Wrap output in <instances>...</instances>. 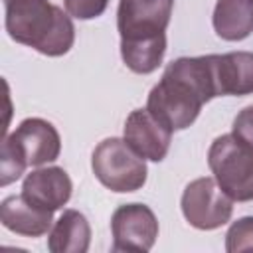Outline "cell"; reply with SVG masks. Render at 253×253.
Returning <instances> with one entry per match:
<instances>
[{
	"label": "cell",
	"instance_id": "277c9868",
	"mask_svg": "<svg viewBox=\"0 0 253 253\" xmlns=\"http://www.w3.org/2000/svg\"><path fill=\"white\" fill-rule=\"evenodd\" d=\"M61 138L55 126L43 119L32 117L18 125V128L2 138L0 184L8 186L18 180L26 166H42L59 156Z\"/></svg>",
	"mask_w": 253,
	"mask_h": 253
},
{
	"label": "cell",
	"instance_id": "4fadbf2b",
	"mask_svg": "<svg viewBox=\"0 0 253 253\" xmlns=\"http://www.w3.org/2000/svg\"><path fill=\"white\" fill-rule=\"evenodd\" d=\"M91 243V227L87 217L77 210H65L53 223L47 239L51 253H85Z\"/></svg>",
	"mask_w": 253,
	"mask_h": 253
},
{
	"label": "cell",
	"instance_id": "30bf717a",
	"mask_svg": "<svg viewBox=\"0 0 253 253\" xmlns=\"http://www.w3.org/2000/svg\"><path fill=\"white\" fill-rule=\"evenodd\" d=\"M71 178L59 166L38 168L32 174H28L22 184V196L28 202L49 211L63 208L71 198Z\"/></svg>",
	"mask_w": 253,
	"mask_h": 253
},
{
	"label": "cell",
	"instance_id": "5b68a950",
	"mask_svg": "<svg viewBox=\"0 0 253 253\" xmlns=\"http://www.w3.org/2000/svg\"><path fill=\"white\" fill-rule=\"evenodd\" d=\"M208 166L219 188L233 202L253 200V146L233 132L221 134L210 146Z\"/></svg>",
	"mask_w": 253,
	"mask_h": 253
},
{
	"label": "cell",
	"instance_id": "e0dca14e",
	"mask_svg": "<svg viewBox=\"0 0 253 253\" xmlns=\"http://www.w3.org/2000/svg\"><path fill=\"white\" fill-rule=\"evenodd\" d=\"M233 134L253 146V105L241 109L233 119Z\"/></svg>",
	"mask_w": 253,
	"mask_h": 253
},
{
	"label": "cell",
	"instance_id": "8fae6325",
	"mask_svg": "<svg viewBox=\"0 0 253 253\" xmlns=\"http://www.w3.org/2000/svg\"><path fill=\"white\" fill-rule=\"evenodd\" d=\"M0 221L6 229L18 235L40 237L49 231L53 221V211L28 202L20 194V196H10L0 204Z\"/></svg>",
	"mask_w": 253,
	"mask_h": 253
},
{
	"label": "cell",
	"instance_id": "9a60e30c",
	"mask_svg": "<svg viewBox=\"0 0 253 253\" xmlns=\"http://www.w3.org/2000/svg\"><path fill=\"white\" fill-rule=\"evenodd\" d=\"M225 249L229 253L253 249V215L241 217L231 223L225 233Z\"/></svg>",
	"mask_w": 253,
	"mask_h": 253
},
{
	"label": "cell",
	"instance_id": "ba28073f",
	"mask_svg": "<svg viewBox=\"0 0 253 253\" xmlns=\"http://www.w3.org/2000/svg\"><path fill=\"white\" fill-rule=\"evenodd\" d=\"M113 251L146 253L158 237V221L154 211L144 204L119 206L111 217Z\"/></svg>",
	"mask_w": 253,
	"mask_h": 253
},
{
	"label": "cell",
	"instance_id": "3957f363",
	"mask_svg": "<svg viewBox=\"0 0 253 253\" xmlns=\"http://www.w3.org/2000/svg\"><path fill=\"white\" fill-rule=\"evenodd\" d=\"M6 32L14 42L49 57L67 53L75 42L71 18L47 0H8Z\"/></svg>",
	"mask_w": 253,
	"mask_h": 253
},
{
	"label": "cell",
	"instance_id": "5bb4252c",
	"mask_svg": "<svg viewBox=\"0 0 253 253\" xmlns=\"http://www.w3.org/2000/svg\"><path fill=\"white\" fill-rule=\"evenodd\" d=\"M211 22L221 40H245L253 32V0H217Z\"/></svg>",
	"mask_w": 253,
	"mask_h": 253
},
{
	"label": "cell",
	"instance_id": "7a4b0ae2",
	"mask_svg": "<svg viewBox=\"0 0 253 253\" xmlns=\"http://www.w3.org/2000/svg\"><path fill=\"white\" fill-rule=\"evenodd\" d=\"M172 6L174 0H119L121 55L130 71L146 75L162 63Z\"/></svg>",
	"mask_w": 253,
	"mask_h": 253
},
{
	"label": "cell",
	"instance_id": "7c38bea8",
	"mask_svg": "<svg viewBox=\"0 0 253 253\" xmlns=\"http://www.w3.org/2000/svg\"><path fill=\"white\" fill-rule=\"evenodd\" d=\"M213 71L219 97L253 93V53L231 51L213 55Z\"/></svg>",
	"mask_w": 253,
	"mask_h": 253
},
{
	"label": "cell",
	"instance_id": "2e32d148",
	"mask_svg": "<svg viewBox=\"0 0 253 253\" xmlns=\"http://www.w3.org/2000/svg\"><path fill=\"white\" fill-rule=\"evenodd\" d=\"M69 16L77 20H91L107 10L109 0H63Z\"/></svg>",
	"mask_w": 253,
	"mask_h": 253
},
{
	"label": "cell",
	"instance_id": "ac0fdd59",
	"mask_svg": "<svg viewBox=\"0 0 253 253\" xmlns=\"http://www.w3.org/2000/svg\"><path fill=\"white\" fill-rule=\"evenodd\" d=\"M6 2H8V0H4V4H6Z\"/></svg>",
	"mask_w": 253,
	"mask_h": 253
},
{
	"label": "cell",
	"instance_id": "52a82bcc",
	"mask_svg": "<svg viewBox=\"0 0 253 253\" xmlns=\"http://www.w3.org/2000/svg\"><path fill=\"white\" fill-rule=\"evenodd\" d=\"M182 213L196 229H217L225 225L233 213V200L219 188L215 178H198L184 188Z\"/></svg>",
	"mask_w": 253,
	"mask_h": 253
},
{
	"label": "cell",
	"instance_id": "9c48e42d",
	"mask_svg": "<svg viewBox=\"0 0 253 253\" xmlns=\"http://www.w3.org/2000/svg\"><path fill=\"white\" fill-rule=\"evenodd\" d=\"M125 140L138 156L160 162L168 154L172 130L164 126L148 109H136L125 123Z\"/></svg>",
	"mask_w": 253,
	"mask_h": 253
},
{
	"label": "cell",
	"instance_id": "8992f818",
	"mask_svg": "<svg viewBox=\"0 0 253 253\" xmlns=\"http://www.w3.org/2000/svg\"><path fill=\"white\" fill-rule=\"evenodd\" d=\"M95 178L111 192H136L146 182V164L125 138L101 140L91 156Z\"/></svg>",
	"mask_w": 253,
	"mask_h": 253
},
{
	"label": "cell",
	"instance_id": "6da1fadb",
	"mask_svg": "<svg viewBox=\"0 0 253 253\" xmlns=\"http://www.w3.org/2000/svg\"><path fill=\"white\" fill-rule=\"evenodd\" d=\"M219 97L213 71V55L178 57L162 73L148 93L146 109L172 132L188 128L204 103Z\"/></svg>",
	"mask_w": 253,
	"mask_h": 253
}]
</instances>
